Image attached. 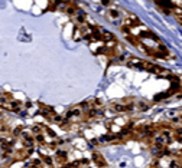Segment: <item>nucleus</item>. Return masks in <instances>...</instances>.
Segmentation results:
<instances>
[{
  "label": "nucleus",
  "instance_id": "39448f33",
  "mask_svg": "<svg viewBox=\"0 0 182 168\" xmlns=\"http://www.w3.org/2000/svg\"><path fill=\"white\" fill-rule=\"evenodd\" d=\"M179 154H181V155H182V149H181V151H179Z\"/></svg>",
  "mask_w": 182,
  "mask_h": 168
},
{
  "label": "nucleus",
  "instance_id": "20e7f679",
  "mask_svg": "<svg viewBox=\"0 0 182 168\" xmlns=\"http://www.w3.org/2000/svg\"><path fill=\"white\" fill-rule=\"evenodd\" d=\"M139 109H140V111H146V109H149V105H144V103H140V105H139Z\"/></svg>",
  "mask_w": 182,
  "mask_h": 168
},
{
  "label": "nucleus",
  "instance_id": "7ed1b4c3",
  "mask_svg": "<svg viewBox=\"0 0 182 168\" xmlns=\"http://www.w3.org/2000/svg\"><path fill=\"white\" fill-rule=\"evenodd\" d=\"M109 13H110V17H113V19H117V17H119V16H120L119 10H110Z\"/></svg>",
  "mask_w": 182,
  "mask_h": 168
},
{
  "label": "nucleus",
  "instance_id": "f257e3e1",
  "mask_svg": "<svg viewBox=\"0 0 182 168\" xmlns=\"http://www.w3.org/2000/svg\"><path fill=\"white\" fill-rule=\"evenodd\" d=\"M139 37L140 39H152L155 42H160V39H159L153 32H150V30H142V32L139 33Z\"/></svg>",
  "mask_w": 182,
  "mask_h": 168
},
{
  "label": "nucleus",
  "instance_id": "f03ea898",
  "mask_svg": "<svg viewBox=\"0 0 182 168\" xmlns=\"http://www.w3.org/2000/svg\"><path fill=\"white\" fill-rule=\"evenodd\" d=\"M93 161H94L96 165H98V167H105V165H107L105 159L103 158V155L98 154V152H94V154H93Z\"/></svg>",
  "mask_w": 182,
  "mask_h": 168
}]
</instances>
